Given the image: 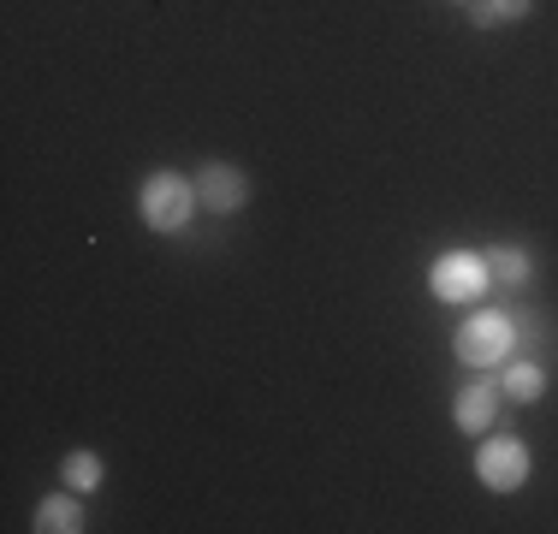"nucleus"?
<instances>
[{
    "label": "nucleus",
    "instance_id": "nucleus-1",
    "mask_svg": "<svg viewBox=\"0 0 558 534\" xmlns=\"http://www.w3.org/2000/svg\"><path fill=\"white\" fill-rule=\"evenodd\" d=\"M203 208L196 203V179H184V172H149L143 179V191H137V214H143V226L149 232H161V238H179L184 226H191V214Z\"/></svg>",
    "mask_w": 558,
    "mask_h": 534
},
{
    "label": "nucleus",
    "instance_id": "nucleus-2",
    "mask_svg": "<svg viewBox=\"0 0 558 534\" xmlns=\"http://www.w3.org/2000/svg\"><path fill=\"white\" fill-rule=\"evenodd\" d=\"M428 291L440 303H451V310H475V303L494 291L487 256H482V250H446V256L428 267Z\"/></svg>",
    "mask_w": 558,
    "mask_h": 534
},
{
    "label": "nucleus",
    "instance_id": "nucleus-3",
    "mask_svg": "<svg viewBox=\"0 0 558 534\" xmlns=\"http://www.w3.org/2000/svg\"><path fill=\"white\" fill-rule=\"evenodd\" d=\"M451 351H458V363H463V368H505V363H511V351H517V327H511V315H499V310H475V315L458 327Z\"/></svg>",
    "mask_w": 558,
    "mask_h": 534
},
{
    "label": "nucleus",
    "instance_id": "nucleus-4",
    "mask_svg": "<svg viewBox=\"0 0 558 534\" xmlns=\"http://www.w3.org/2000/svg\"><path fill=\"white\" fill-rule=\"evenodd\" d=\"M529 470H535V458H529V446L517 434H494L475 451V475H482L487 493H523Z\"/></svg>",
    "mask_w": 558,
    "mask_h": 534
},
{
    "label": "nucleus",
    "instance_id": "nucleus-5",
    "mask_svg": "<svg viewBox=\"0 0 558 534\" xmlns=\"http://www.w3.org/2000/svg\"><path fill=\"white\" fill-rule=\"evenodd\" d=\"M196 203L208 214L250 208V172L232 167V160H203V167H196Z\"/></svg>",
    "mask_w": 558,
    "mask_h": 534
},
{
    "label": "nucleus",
    "instance_id": "nucleus-6",
    "mask_svg": "<svg viewBox=\"0 0 558 534\" xmlns=\"http://www.w3.org/2000/svg\"><path fill=\"white\" fill-rule=\"evenodd\" d=\"M499 404H505V392H499V386L470 380L458 398H451V422H458L463 434H487V427L499 422Z\"/></svg>",
    "mask_w": 558,
    "mask_h": 534
},
{
    "label": "nucleus",
    "instance_id": "nucleus-7",
    "mask_svg": "<svg viewBox=\"0 0 558 534\" xmlns=\"http://www.w3.org/2000/svg\"><path fill=\"white\" fill-rule=\"evenodd\" d=\"M84 493H48V499H36V517H31V529L36 534H84Z\"/></svg>",
    "mask_w": 558,
    "mask_h": 534
},
{
    "label": "nucleus",
    "instance_id": "nucleus-8",
    "mask_svg": "<svg viewBox=\"0 0 558 534\" xmlns=\"http://www.w3.org/2000/svg\"><path fill=\"white\" fill-rule=\"evenodd\" d=\"M499 392L511 398V404H541V398H547V368L541 363H505Z\"/></svg>",
    "mask_w": 558,
    "mask_h": 534
},
{
    "label": "nucleus",
    "instance_id": "nucleus-9",
    "mask_svg": "<svg viewBox=\"0 0 558 534\" xmlns=\"http://www.w3.org/2000/svg\"><path fill=\"white\" fill-rule=\"evenodd\" d=\"M487 256V274H494V286H529L535 279V256L517 244H499V250H482Z\"/></svg>",
    "mask_w": 558,
    "mask_h": 534
},
{
    "label": "nucleus",
    "instance_id": "nucleus-10",
    "mask_svg": "<svg viewBox=\"0 0 558 534\" xmlns=\"http://www.w3.org/2000/svg\"><path fill=\"white\" fill-rule=\"evenodd\" d=\"M60 475H65V487H72V493H96L101 481H108V463H101L96 451H65Z\"/></svg>",
    "mask_w": 558,
    "mask_h": 534
},
{
    "label": "nucleus",
    "instance_id": "nucleus-11",
    "mask_svg": "<svg viewBox=\"0 0 558 534\" xmlns=\"http://www.w3.org/2000/svg\"><path fill=\"white\" fill-rule=\"evenodd\" d=\"M487 7H494L499 24H523L529 12H535V0H487Z\"/></svg>",
    "mask_w": 558,
    "mask_h": 534
},
{
    "label": "nucleus",
    "instance_id": "nucleus-12",
    "mask_svg": "<svg viewBox=\"0 0 558 534\" xmlns=\"http://www.w3.org/2000/svg\"><path fill=\"white\" fill-rule=\"evenodd\" d=\"M458 7H463V0H458Z\"/></svg>",
    "mask_w": 558,
    "mask_h": 534
}]
</instances>
